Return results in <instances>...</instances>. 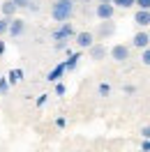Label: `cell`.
I'll list each match as a JSON object with an SVG mask.
<instances>
[{"label": "cell", "instance_id": "cell-22", "mask_svg": "<svg viewBox=\"0 0 150 152\" xmlns=\"http://www.w3.org/2000/svg\"><path fill=\"white\" fill-rule=\"evenodd\" d=\"M141 148H143V150H150V138H143V143H141Z\"/></svg>", "mask_w": 150, "mask_h": 152}, {"label": "cell", "instance_id": "cell-7", "mask_svg": "<svg viewBox=\"0 0 150 152\" xmlns=\"http://www.w3.org/2000/svg\"><path fill=\"white\" fill-rule=\"evenodd\" d=\"M134 23L139 26V28H146V26H150V10H141L134 14Z\"/></svg>", "mask_w": 150, "mask_h": 152}, {"label": "cell", "instance_id": "cell-18", "mask_svg": "<svg viewBox=\"0 0 150 152\" xmlns=\"http://www.w3.org/2000/svg\"><path fill=\"white\" fill-rule=\"evenodd\" d=\"M30 2H32V0H14V5H16L19 10H26V7H28Z\"/></svg>", "mask_w": 150, "mask_h": 152}, {"label": "cell", "instance_id": "cell-10", "mask_svg": "<svg viewBox=\"0 0 150 152\" xmlns=\"http://www.w3.org/2000/svg\"><path fill=\"white\" fill-rule=\"evenodd\" d=\"M132 44H134L136 48H146V46L150 44V35H148V32H143V30H141V32H136V35H134V39H132Z\"/></svg>", "mask_w": 150, "mask_h": 152}, {"label": "cell", "instance_id": "cell-25", "mask_svg": "<svg viewBox=\"0 0 150 152\" xmlns=\"http://www.w3.org/2000/svg\"><path fill=\"white\" fill-rule=\"evenodd\" d=\"M81 2H90V0H81Z\"/></svg>", "mask_w": 150, "mask_h": 152}, {"label": "cell", "instance_id": "cell-20", "mask_svg": "<svg viewBox=\"0 0 150 152\" xmlns=\"http://www.w3.org/2000/svg\"><path fill=\"white\" fill-rule=\"evenodd\" d=\"M7 81H5V78H2V81H0V95H5V92H7Z\"/></svg>", "mask_w": 150, "mask_h": 152}, {"label": "cell", "instance_id": "cell-11", "mask_svg": "<svg viewBox=\"0 0 150 152\" xmlns=\"http://www.w3.org/2000/svg\"><path fill=\"white\" fill-rule=\"evenodd\" d=\"M16 10H19V7H16V5H14V0H5V2H2V5H0V12H2V16H14V14H16Z\"/></svg>", "mask_w": 150, "mask_h": 152}, {"label": "cell", "instance_id": "cell-13", "mask_svg": "<svg viewBox=\"0 0 150 152\" xmlns=\"http://www.w3.org/2000/svg\"><path fill=\"white\" fill-rule=\"evenodd\" d=\"M113 7H120V10H129V7H134V0H111Z\"/></svg>", "mask_w": 150, "mask_h": 152}, {"label": "cell", "instance_id": "cell-19", "mask_svg": "<svg viewBox=\"0 0 150 152\" xmlns=\"http://www.w3.org/2000/svg\"><path fill=\"white\" fill-rule=\"evenodd\" d=\"M134 5H139L141 10H150V0H134Z\"/></svg>", "mask_w": 150, "mask_h": 152}, {"label": "cell", "instance_id": "cell-3", "mask_svg": "<svg viewBox=\"0 0 150 152\" xmlns=\"http://www.w3.org/2000/svg\"><path fill=\"white\" fill-rule=\"evenodd\" d=\"M113 12H115V7H113V2H99L97 7H95V14H97V19H113Z\"/></svg>", "mask_w": 150, "mask_h": 152}, {"label": "cell", "instance_id": "cell-15", "mask_svg": "<svg viewBox=\"0 0 150 152\" xmlns=\"http://www.w3.org/2000/svg\"><path fill=\"white\" fill-rule=\"evenodd\" d=\"M7 28H10V16H2L0 19V35H7Z\"/></svg>", "mask_w": 150, "mask_h": 152}, {"label": "cell", "instance_id": "cell-9", "mask_svg": "<svg viewBox=\"0 0 150 152\" xmlns=\"http://www.w3.org/2000/svg\"><path fill=\"white\" fill-rule=\"evenodd\" d=\"M113 32H115V26H113L111 23V19H106L104 21V23H99V28H97V35H99V37H111Z\"/></svg>", "mask_w": 150, "mask_h": 152}, {"label": "cell", "instance_id": "cell-12", "mask_svg": "<svg viewBox=\"0 0 150 152\" xmlns=\"http://www.w3.org/2000/svg\"><path fill=\"white\" fill-rule=\"evenodd\" d=\"M62 74H65V62H62V65H58L56 69H53V72L49 74V81H58V78H60Z\"/></svg>", "mask_w": 150, "mask_h": 152}, {"label": "cell", "instance_id": "cell-4", "mask_svg": "<svg viewBox=\"0 0 150 152\" xmlns=\"http://www.w3.org/2000/svg\"><path fill=\"white\" fill-rule=\"evenodd\" d=\"M23 32H26V21L12 16V19H10V28H7V35H12V37H21Z\"/></svg>", "mask_w": 150, "mask_h": 152}, {"label": "cell", "instance_id": "cell-2", "mask_svg": "<svg viewBox=\"0 0 150 152\" xmlns=\"http://www.w3.org/2000/svg\"><path fill=\"white\" fill-rule=\"evenodd\" d=\"M76 32L72 28V23H67V21H60V26H58L53 32H51V37L56 39V42H67V39H72Z\"/></svg>", "mask_w": 150, "mask_h": 152}, {"label": "cell", "instance_id": "cell-17", "mask_svg": "<svg viewBox=\"0 0 150 152\" xmlns=\"http://www.w3.org/2000/svg\"><path fill=\"white\" fill-rule=\"evenodd\" d=\"M109 92H111V88L106 86V83H102L99 86V97H109Z\"/></svg>", "mask_w": 150, "mask_h": 152}, {"label": "cell", "instance_id": "cell-16", "mask_svg": "<svg viewBox=\"0 0 150 152\" xmlns=\"http://www.w3.org/2000/svg\"><path fill=\"white\" fill-rule=\"evenodd\" d=\"M143 53H141V62L143 65H148L150 67V46H146V48H141Z\"/></svg>", "mask_w": 150, "mask_h": 152}, {"label": "cell", "instance_id": "cell-1", "mask_svg": "<svg viewBox=\"0 0 150 152\" xmlns=\"http://www.w3.org/2000/svg\"><path fill=\"white\" fill-rule=\"evenodd\" d=\"M74 2L76 0H56L53 2V7H51V16L53 21H69L74 16Z\"/></svg>", "mask_w": 150, "mask_h": 152}, {"label": "cell", "instance_id": "cell-14", "mask_svg": "<svg viewBox=\"0 0 150 152\" xmlns=\"http://www.w3.org/2000/svg\"><path fill=\"white\" fill-rule=\"evenodd\" d=\"M76 65H79V56H72V58L65 62V72H72V69H76Z\"/></svg>", "mask_w": 150, "mask_h": 152}, {"label": "cell", "instance_id": "cell-26", "mask_svg": "<svg viewBox=\"0 0 150 152\" xmlns=\"http://www.w3.org/2000/svg\"><path fill=\"white\" fill-rule=\"evenodd\" d=\"M0 53H2V46H0Z\"/></svg>", "mask_w": 150, "mask_h": 152}, {"label": "cell", "instance_id": "cell-5", "mask_svg": "<svg viewBox=\"0 0 150 152\" xmlns=\"http://www.w3.org/2000/svg\"><path fill=\"white\" fill-rule=\"evenodd\" d=\"M111 58L115 62H127V60H129V48L125 46V44H115V46L111 48Z\"/></svg>", "mask_w": 150, "mask_h": 152}, {"label": "cell", "instance_id": "cell-21", "mask_svg": "<svg viewBox=\"0 0 150 152\" xmlns=\"http://www.w3.org/2000/svg\"><path fill=\"white\" fill-rule=\"evenodd\" d=\"M141 136H143V138H150V127H143V129H141Z\"/></svg>", "mask_w": 150, "mask_h": 152}, {"label": "cell", "instance_id": "cell-23", "mask_svg": "<svg viewBox=\"0 0 150 152\" xmlns=\"http://www.w3.org/2000/svg\"><path fill=\"white\" fill-rule=\"evenodd\" d=\"M67 46V42H56V48H58V51H60V48H65Z\"/></svg>", "mask_w": 150, "mask_h": 152}, {"label": "cell", "instance_id": "cell-8", "mask_svg": "<svg viewBox=\"0 0 150 152\" xmlns=\"http://www.w3.org/2000/svg\"><path fill=\"white\" fill-rule=\"evenodd\" d=\"M88 51H90V60H97V62H99V60L106 58V46H104V44H93Z\"/></svg>", "mask_w": 150, "mask_h": 152}, {"label": "cell", "instance_id": "cell-24", "mask_svg": "<svg viewBox=\"0 0 150 152\" xmlns=\"http://www.w3.org/2000/svg\"><path fill=\"white\" fill-rule=\"evenodd\" d=\"M99 2H111V0H99Z\"/></svg>", "mask_w": 150, "mask_h": 152}, {"label": "cell", "instance_id": "cell-6", "mask_svg": "<svg viewBox=\"0 0 150 152\" xmlns=\"http://www.w3.org/2000/svg\"><path fill=\"white\" fill-rule=\"evenodd\" d=\"M76 44H79V48H90L95 44V35L93 32H79L76 35Z\"/></svg>", "mask_w": 150, "mask_h": 152}]
</instances>
